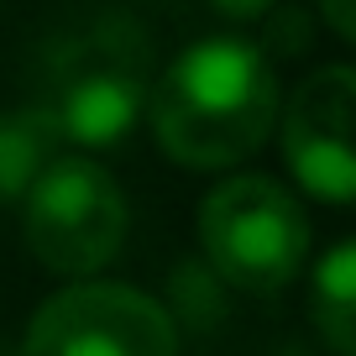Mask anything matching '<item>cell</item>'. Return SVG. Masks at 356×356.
<instances>
[{"mask_svg": "<svg viewBox=\"0 0 356 356\" xmlns=\"http://www.w3.org/2000/svg\"><path fill=\"white\" fill-rule=\"evenodd\" d=\"M220 16H236V22H252V16H262V11H273L278 0H210Z\"/></svg>", "mask_w": 356, "mask_h": 356, "instance_id": "30bf717a", "label": "cell"}, {"mask_svg": "<svg viewBox=\"0 0 356 356\" xmlns=\"http://www.w3.org/2000/svg\"><path fill=\"white\" fill-rule=\"evenodd\" d=\"M22 356H178V325L126 283H74L32 314Z\"/></svg>", "mask_w": 356, "mask_h": 356, "instance_id": "5b68a950", "label": "cell"}, {"mask_svg": "<svg viewBox=\"0 0 356 356\" xmlns=\"http://www.w3.org/2000/svg\"><path fill=\"white\" fill-rule=\"evenodd\" d=\"M47 152H53V131L32 111H0V210L26 200V189L47 168Z\"/></svg>", "mask_w": 356, "mask_h": 356, "instance_id": "ba28073f", "label": "cell"}, {"mask_svg": "<svg viewBox=\"0 0 356 356\" xmlns=\"http://www.w3.org/2000/svg\"><path fill=\"white\" fill-rule=\"evenodd\" d=\"M320 11H325L335 37H346V42L356 37V0H320Z\"/></svg>", "mask_w": 356, "mask_h": 356, "instance_id": "9c48e42d", "label": "cell"}, {"mask_svg": "<svg viewBox=\"0 0 356 356\" xmlns=\"http://www.w3.org/2000/svg\"><path fill=\"white\" fill-rule=\"evenodd\" d=\"M200 241L210 267L241 293H278L309 257V220L299 200L273 178H225L200 210Z\"/></svg>", "mask_w": 356, "mask_h": 356, "instance_id": "3957f363", "label": "cell"}, {"mask_svg": "<svg viewBox=\"0 0 356 356\" xmlns=\"http://www.w3.org/2000/svg\"><path fill=\"white\" fill-rule=\"evenodd\" d=\"M126 241L121 184L89 157H58L26 189V246L42 267L84 278L100 273Z\"/></svg>", "mask_w": 356, "mask_h": 356, "instance_id": "277c9868", "label": "cell"}, {"mask_svg": "<svg viewBox=\"0 0 356 356\" xmlns=\"http://www.w3.org/2000/svg\"><path fill=\"white\" fill-rule=\"evenodd\" d=\"M152 95V42L126 11H95L37 58L26 111L79 147H111L142 121Z\"/></svg>", "mask_w": 356, "mask_h": 356, "instance_id": "7a4b0ae2", "label": "cell"}, {"mask_svg": "<svg viewBox=\"0 0 356 356\" xmlns=\"http://www.w3.org/2000/svg\"><path fill=\"white\" fill-rule=\"evenodd\" d=\"M163 152L184 168H231L252 157L278 115V74L241 37H210L178 53L147 95Z\"/></svg>", "mask_w": 356, "mask_h": 356, "instance_id": "6da1fadb", "label": "cell"}, {"mask_svg": "<svg viewBox=\"0 0 356 356\" xmlns=\"http://www.w3.org/2000/svg\"><path fill=\"white\" fill-rule=\"evenodd\" d=\"M351 121H356V74L346 63L309 74L283 115V152H289L293 178L325 204H351L356 194Z\"/></svg>", "mask_w": 356, "mask_h": 356, "instance_id": "8992f818", "label": "cell"}, {"mask_svg": "<svg viewBox=\"0 0 356 356\" xmlns=\"http://www.w3.org/2000/svg\"><path fill=\"white\" fill-rule=\"evenodd\" d=\"M309 314H314V330L325 335V346L335 356L356 351V246L351 241L330 246V257L320 262L314 293H309Z\"/></svg>", "mask_w": 356, "mask_h": 356, "instance_id": "52a82bcc", "label": "cell"}]
</instances>
